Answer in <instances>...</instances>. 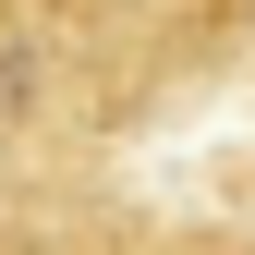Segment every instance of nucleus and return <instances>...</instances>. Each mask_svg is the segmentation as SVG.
<instances>
[{"label":"nucleus","mask_w":255,"mask_h":255,"mask_svg":"<svg viewBox=\"0 0 255 255\" xmlns=\"http://www.w3.org/2000/svg\"><path fill=\"white\" fill-rule=\"evenodd\" d=\"M122 255H255V231H146V243H122Z\"/></svg>","instance_id":"nucleus-2"},{"label":"nucleus","mask_w":255,"mask_h":255,"mask_svg":"<svg viewBox=\"0 0 255 255\" xmlns=\"http://www.w3.org/2000/svg\"><path fill=\"white\" fill-rule=\"evenodd\" d=\"M0 12L49 49L98 146L146 134L158 110L207 98L219 73L255 61V0H0Z\"/></svg>","instance_id":"nucleus-1"}]
</instances>
